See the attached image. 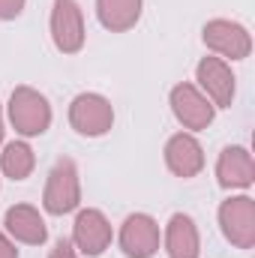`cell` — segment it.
I'll use <instances>...</instances> for the list:
<instances>
[{"label":"cell","instance_id":"3","mask_svg":"<svg viewBox=\"0 0 255 258\" xmlns=\"http://www.w3.org/2000/svg\"><path fill=\"white\" fill-rule=\"evenodd\" d=\"M69 120L72 126L78 129L81 135H102L111 129V105L102 99V96H93V93H84L72 102V111H69Z\"/></svg>","mask_w":255,"mask_h":258},{"label":"cell","instance_id":"19","mask_svg":"<svg viewBox=\"0 0 255 258\" xmlns=\"http://www.w3.org/2000/svg\"><path fill=\"white\" fill-rule=\"evenodd\" d=\"M0 258H15V249H12V243L0 234Z\"/></svg>","mask_w":255,"mask_h":258},{"label":"cell","instance_id":"11","mask_svg":"<svg viewBox=\"0 0 255 258\" xmlns=\"http://www.w3.org/2000/svg\"><path fill=\"white\" fill-rule=\"evenodd\" d=\"M198 81L207 87V93L216 99V105H231V96H234V78H231V69L216 60V57H204L198 63Z\"/></svg>","mask_w":255,"mask_h":258},{"label":"cell","instance_id":"15","mask_svg":"<svg viewBox=\"0 0 255 258\" xmlns=\"http://www.w3.org/2000/svg\"><path fill=\"white\" fill-rule=\"evenodd\" d=\"M141 0H99V18L111 30H126L135 24Z\"/></svg>","mask_w":255,"mask_h":258},{"label":"cell","instance_id":"4","mask_svg":"<svg viewBox=\"0 0 255 258\" xmlns=\"http://www.w3.org/2000/svg\"><path fill=\"white\" fill-rule=\"evenodd\" d=\"M51 33L57 48L72 54L84 42V24H81V9L75 0H54V15H51Z\"/></svg>","mask_w":255,"mask_h":258},{"label":"cell","instance_id":"14","mask_svg":"<svg viewBox=\"0 0 255 258\" xmlns=\"http://www.w3.org/2000/svg\"><path fill=\"white\" fill-rule=\"evenodd\" d=\"M168 252L171 258H198V234H195V225H192L189 216L177 213L171 222H168Z\"/></svg>","mask_w":255,"mask_h":258},{"label":"cell","instance_id":"20","mask_svg":"<svg viewBox=\"0 0 255 258\" xmlns=\"http://www.w3.org/2000/svg\"><path fill=\"white\" fill-rule=\"evenodd\" d=\"M0 135H3V123H0Z\"/></svg>","mask_w":255,"mask_h":258},{"label":"cell","instance_id":"1","mask_svg":"<svg viewBox=\"0 0 255 258\" xmlns=\"http://www.w3.org/2000/svg\"><path fill=\"white\" fill-rule=\"evenodd\" d=\"M9 117H12V123H15L18 132L39 135V132H45L48 123H51V108H48V102L36 90L18 87L12 93V102H9Z\"/></svg>","mask_w":255,"mask_h":258},{"label":"cell","instance_id":"2","mask_svg":"<svg viewBox=\"0 0 255 258\" xmlns=\"http://www.w3.org/2000/svg\"><path fill=\"white\" fill-rule=\"evenodd\" d=\"M219 219H222V228H225V237L237 246H252L255 240V201L252 198H231L222 204L219 210Z\"/></svg>","mask_w":255,"mask_h":258},{"label":"cell","instance_id":"18","mask_svg":"<svg viewBox=\"0 0 255 258\" xmlns=\"http://www.w3.org/2000/svg\"><path fill=\"white\" fill-rule=\"evenodd\" d=\"M51 258H75V252H72V243H69V240H60V243L54 246Z\"/></svg>","mask_w":255,"mask_h":258},{"label":"cell","instance_id":"17","mask_svg":"<svg viewBox=\"0 0 255 258\" xmlns=\"http://www.w3.org/2000/svg\"><path fill=\"white\" fill-rule=\"evenodd\" d=\"M24 0H0V18H15L21 12Z\"/></svg>","mask_w":255,"mask_h":258},{"label":"cell","instance_id":"7","mask_svg":"<svg viewBox=\"0 0 255 258\" xmlns=\"http://www.w3.org/2000/svg\"><path fill=\"white\" fill-rule=\"evenodd\" d=\"M204 42L225 57H246L249 54V33L231 21H210L204 27Z\"/></svg>","mask_w":255,"mask_h":258},{"label":"cell","instance_id":"9","mask_svg":"<svg viewBox=\"0 0 255 258\" xmlns=\"http://www.w3.org/2000/svg\"><path fill=\"white\" fill-rule=\"evenodd\" d=\"M171 105H174V114L189 129H204L213 120V105H207V99L192 84H180L171 90Z\"/></svg>","mask_w":255,"mask_h":258},{"label":"cell","instance_id":"12","mask_svg":"<svg viewBox=\"0 0 255 258\" xmlns=\"http://www.w3.org/2000/svg\"><path fill=\"white\" fill-rule=\"evenodd\" d=\"M219 183L222 186H249L255 174L252 156L243 150V147H228L222 156H219Z\"/></svg>","mask_w":255,"mask_h":258},{"label":"cell","instance_id":"10","mask_svg":"<svg viewBox=\"0 0 255 258\" xmlns=\"http://www.w3.org/2000/svg\"><path fill=\"white\" fill-rule=\"evenodd\" d=\"M165 159H168V168L180 177H192L201 171L204 165V156H201V147L198 141L189 135H174L165 147Z\"/></svg>","mask_w":255,"mask_h":258},{"label":"cell","instance_id":"13","mask_svg":"<svg viewBox=\"0 0 255 258\" xmlns=\"http://www.w3.org/2000/svg\"><path fill=\"white\" fill-rule=\"evenodd\" d=\"M6 228L24 243H42L45 240V222L39 219V213L33 207H24V204L12 207L6 213Z\"/></svg>","mask_w":255,"mask_h":258},{"label":"cell","instance_id":"16","mask_svg":"<svg viewBox=\"0 0 255 258\" xmlns=\"http://www.w3.org/2000/svg\"><path fill=\"white\" fill-rule=\"evenodd\" d=\"M33 168V150L21 141H12L6 150H3V171L12 177V180H24Z\"/></svg>","mask_w":255,"mask_h":258},{"label":"cell","instance_id":"6","mask_svg":"<svg viewBox=\"0 0 255 258\" xmlns=\"http://www.w3.org/2000/svg\"><path fill=\"white\" fill-rule=\"evenodd\" d=\"M120 246L129 258H150L159 246V228L150 216H129L120 231Z\"/></svg>","mask_w":255,"mask_h":258},{"label":"cell","instance_id":"8","mask_svg":"<svg viewBox=\"0 0 255 258\" xmlns=\"http://www.w3.org/2000/svg\"><path fill=\"white\" fill-rule=\"evenodd\" d=\"M75 243L84 255H99L111 243V225L99 210H84L75 219Z\"/></svg>","mask_w":255,"mask_h":258},{"label":"cell","instance_id":"5","mask_svg":"<svg viewBox=\"0 0 255 258\" xmlns=\"http://www.w3.org/2000/svg\"><path fill=\"white\" fill-rule=\"evenodd\" d=\"M78 204V177H75V165L72 159H60L48 177V189H45V207L51 213H69Z\"/></svg>","mask_w":255,"mask_h":258}]
</instances>
